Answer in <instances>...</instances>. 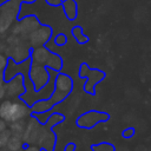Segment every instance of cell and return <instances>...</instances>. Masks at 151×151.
Wrapping results in <instances>:
<instances>
[{"mask_svg": "<svg viewBox=\"0 0 151 151\" xmlns=\"http://www.w3.org/2000/svg\"><path fill=\"white\" fill-rule=\"evenodd\" d=\"M65 42H66V37L64 34L57 35V38H55V44L57 45H64Z\"/></svg>", "mask_w": 151, "mask_h": 151, "instance_id": "3", "label": "cell"}, {"mask_svg": "<svg viewBox=\"0 0 151 151\" xmlns=\"http://www.w3.org/2000/svg\"><path fill=\"white\" fill-rule=\"evenodd\" d=\"M47 2H50L53 6H57V5H59L61 2V0H47Z\"/></svg>", "mask_w": 151, "mask_h": 151, "instance_id": "6", "label": "cell"}, {"mask_svg": "<svg viewBox=\"0 0 151 151\" xmlns=\"http://www.w3.org/2000/svg\"><path fill=\"white\" fill-rule=\"evenodd\" d=\"M5 130H6V120L0 118V132H2Z\"/></svg>", "mask_w": 151, "mask_h": 151, "instance_id": "5", "label": "cell"}, {"mask_svg": "<svg viewBox=\"0 0 151 151\" xmlns=\"http://www.w3.org/2000/svg\"><path fill=\"white\" fill-rule=\"evenodd\" d=\"M63 9L68 19H74L77 17V2L74 0H64Z\"/></svg>", "mask_w": 151, "mask_h": 151, "instance_id": "2", "label": "cell"}, {"mask_svg": "<svg viewBox=\"0 0 151 151\" xmlns=\"http://www.w3.org/2000/svg\"><path fill=\"white\" fill-rule=\"evenodd\" d=\"M27 114V107L18 101H4L0 105V117L6 122L17 123Z\"/></svg>", "mask_w": 151, "mask_h": 151, "instance_id": "1", "label": "cell"}, {"mask_svg": "<svg viewBox=\"0 0 151 151\" xmlns=\"http://www.w3.org/2000/svg\"><path fill=\"white\" fill-rule=\"evenodd\" d=\"M133 131H134L133 129H127V130H125V131L123 132V136H124V137H131V136H133V133H134Z\"/></svg>", "mask_w": 151, "mask_h": 151, "instance_id": "4", "label": "cell"}, {"mask_svg": "<svg viewBox=\"0 0 151 151\" xmlns=\"http://www.w3.org/2000/svg\"><path fill=\"white\" fill-rule=\"evenodd\" d=\"M0 151H1V150H0Z\"/></svg>", "mask_w": 151, "mask_h": 151, "instance_id": "7", "label": "cell"}]
</instances>
